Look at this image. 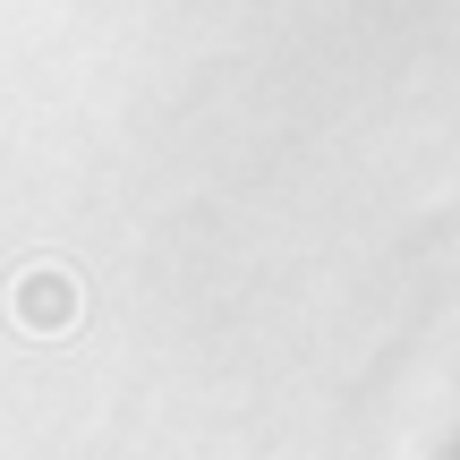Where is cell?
I'll list each match as a JSON object with an SVG mask.
<instances>
[{
	"label": "cell",
	"mask_w": 460,
	"mask_h": 460,
	"mask_svg": "<svg viewBox=\"0 0 460 460\" xmlns=\"http://www.w3.org/2000/svg\"><path fill=\"white\" fill-rule=\"evenodd\" d=\"M85 315V290L68 264H26V273L9 281V324L34 332V341H51V332H68Z\"/></svg>",
	"instance_id": "cell-1"
}]
</instances>
